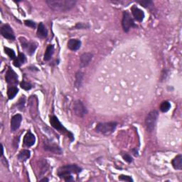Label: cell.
<instances>
[{
  "instance_id": "obj_30",
  "label": "cell",
  "mask_w": 182,
  "mask_h": 182,
  "mask_svg": "<svg viewBox=\"0 0 182 182\" xmlns=\"http://www.w3.org/2000/svg\"><path fill=\"white\" fill-rule=\"evenodd\" d=\"M138 3L140 4L144 7H148L153 5V2L152 1H139Z\"/></svg>"
},
{
  "instance_id": "obj_19",
  "label": "cell",
  "mask_w": 182,
  "mask_h": 182,
  "mask_svg": "<svg viewBox=\"0 0 182 182\" xmlns=\"http://www.w3.org/2000/svg\"><path fill=\"white\" fill-rule=\"evenodd\" d=\"M54 47L53 45H49L47 46V48L46 49V52H45L44 54V60L46 61H48L50 59H51V56H53V54H54Z\"/></svg>"
},
{
  "instance_id": "obj_17",
  "label": "cell",
  "mask_w": 182,
  "mask_h": 182,
  "mask_svg": "<svg viewBox=\"0 0 182 182\" xmlns=\"http://www.w3.org/2000/svg\"><path fill=\"white\" fill-rule=\"evenodd\" d=\"M48 35V31H47L46 26L44 25L43 23H40L37 29V36L39 38H46Z\"/></svg>"
},
{
  "instance_id": "obj_5",
  "label": "cell",
  "mask_w": 182,
  "mask_h": 182,
  "mask_svg": "<svg viewBox=\"0 0 182 182\" xmlns=\"http://www.w3.org/2000/svg\"><path fill=\"white\" fill-rule=\"evenodd\" d=\"M158 115H159V113L157 110H152L147 116L146 120H145V125H146L147 130L149 132H152L154 130Z\"/></svg>"
},
{
  "instance_id": "obj_1",
  "label": "cell",
  "mask_w": 182,
  "mask_h": 182,
  "mask_svg": "<svg viewBox=\"0 0 182 182\" xmlns=\"http://www.w3.org/2000/svg\"><path fill=\"white\" fill-rule=\"evenodd\" d=\"M46 3L54 11L65 12L72 9L76 2L73 0H48Z\"/></svg>"
},
{
  "instance_id": "obj_3",
  "label": "cell",
  "mask_w": 182,
  "mask_h": 182,
  "mask_svg": "<svg viewBox=\"0 0 182 182\" xmlns=\"http://www.w3.org/2000/svg\"><path fill=\"white\" fill-rule=\"evenodd\" d=\"M117 127L116 122H106V123H100L96 126V131L97 133L109 134L112 133Z\"/></svg>"
},
{
  "instance_id": "obj_15",
  "label": "cell",
  "mask_w": 182,
  "mask_h": 182,
  "mask_svg": "<svg viewBox=\"0 0 182 182\" xmlns=\"http://www.w3.org/2000/svg\"><path fill=\"white\" fill-rule=\"evenodd\" d=\"M44 149L46 151H49L50 152L54 153L56 154H62L63 151L62 149L60 148L59 146L54 144H49L45 143L44 144Z\"/></svg>"
},
{
  "instance_id": "obj_18",
  "label": "cell",
  "mask_w": 182,
  "mask_h": 182,
  "mask_svg": "<svg viewBox=\"0 0 182 182\" xmlns=\"http://www.w3.org/2000/svg\"><path fill=\"white\" fill-rule=\"evenodd\" d=\"M172 166L175 169L181 170L182 169V156L181 154L176 156L172 160Z\"/></svg>"
},
{
  "instance_id": "obj_34",
  "label": "cell",
  "mask_w": 182,
  "mask_h": 182,
  "mask_svg": "<svg viewBox=\"0 0 182 182\" xmlns=\"http://www.w3.org/2000/svg\"><path fill=\"white\" fill-rule=\"evenodd\" d=\"M86 27H87V26L86 24H83V23H78L75 26V28H77V29H86Z\"/></svg>"
},
{
  "instance_id": "obj_13",
  "label": "cell",
  "mask_w": 182,
  "mask_h": 182,
  "mask_svg": "<svg viewBox=\"0 0 182 182\" xmlns=\"http://www.w3.org/2000/svg\"><path fill=\"white\" fill-rule=\"evenodd\" d=\"M92 59H93V54L91 53L83 54L80 58V66L81 68L86 67L91 63Z\"/></svg>"
},
{
  "instance_id": "obj_33",
  "label": "cell",
  "mask_w": 182,
  "mask_h": 182,
  "mask_svg": "<svg viewBox=\"0 0 182 182\" xmlns=\"http://www.w3.org/2000/svg\"><path fill=\"white\" fill-rule=\"evenodd\" d=\"M25 25L29 26V27H31V28H35L36 27V23H34L32 21L30 20H26L25 22Z\"/></svg>"
},
{
  "instance_id": "obj_12",
  "label": "cell",
  "mask_w": 182,
  "mask_h": 182,
  "mask_svg": "<svg viewBox=\"0 0 182 182\" xmlns=\"http://www.w3.org/2000/svg\"><path fill=\"white\" fill-rule=\"evenodd\" d=\"M131 10H132V13H133V15L134 17V19H135L137 21H138V22H141L143 21L144 18V13L142 10L139 9V8L137 6H135V5L133 6V7L131 8Z\"/></svg>"
},
{
  "instance_id": "obj_6",
  "label": "cell",
  "mask_w": 182,
  "mask_h": 182,
  "mask_svg": "<svg viewBox=\"0 0 182 182\" xmlns=\"http://www.w3.org/2000/svg\"><path fill=\"white\" fill-rule=\"evenodd\" d=\"M122 24L123 29L125 32H128L129 30H130L132 27H137V26H138L135 23H134L133 19L132 18L130 14L127 11L124 12L123 13Z\"/></svg>"
},
{
  "instance_id": "obj_21",
  "label": "cell",
  "mask_w": 182,
  "mask_h": 182,
  "mask_svg": "<svg viewBox=\"0 0 182 182\" xmlns=\"http://www.w3.org/2000/svg\"><path fill=\"white\" fill-rule=\"evenodd\" d=\"M26 61V57L24 56V54H22V53H19V56H18L16 59L14 60V65L16 67H20L23 63H24Z\"/></svg>"
},
{
  "instance_id": "obj_20",
  "label": "cell",
  "mask_w": 182,
  "mask_h": 182,
  "mask_svg": "<svg viewBox=\"0 0 182 182\" xmlns=\"http://www.w3.org/2000/svg\"><path fill=\"white\" fill-rule=\"evenodd\" d=\"M31 152L28 149H23L19 152V156H18V159L21 162H24V161L27 160L30 157Z\"/></svg>"
},
{
  "instance_id": "obj_14",
  "label": "cell",
  "mask_w": 182,
  "mask_h": 182,
  "mask_svg": "<svg viewBox=\"0 0 182 182\" xmlns=\"http://www.w3.org/2000/svg\"><path fill=\"white\" fill-rule=\"evenodd\" d=\"M36 142V138L34 134L31 133L30 131H29L27 133L25 134L24 138H23V144L25 146L29 147L33 146L35 144Z\"/></svg>"
},
{
  "instance_id": "obj_28",
  "label": "cell",
  "mask_w": 182,
  "mask_h": 182,
  "mask_svg": "<svg viewBox=\"0 0 182 182\" xmlns=\"http://www.w3.org/2000/svg\"><path fill=\"white\" fill-rule=\"evenodd\" d=\"M24 103H25V97L24 96H22L19 99V102H18L17 104V106L19 107V110H22L23 109V107H24Z\"/></svg>"
},
{
  "instance_id": "obj_26",
  "label": "cell",
  "mask_w": 182,
  "mask_h": 182,
  "mask_svg": "<svg viewBox=\"0 0 182 182\" xmlns=\"http://www.w3.org/2000/svg\"><path fill=\"white\" fill-rule=\"evenodd\" d=\"M4 52H5V54H7L10 59L12 60H14L16 59V58H17L15 54V52L14 51V50L13 49L7 48V47H4Z\"/></svg>"
},
{
  "instance_id": "obj_11",
  "label": "cell",
  "mask_w": 182,
  "mask_h": 182,
  "mask_svg": "<svg viewBox=\"0 0 182 182\" xmlns=\"http://www.w3.org/2000/svg\"><path fill=\"white\" fill-rule=\"evenodd\" d=\"M22 120V116L20 114H17L13 116L11 120V130L12 132L17 131L19 128Z\"/></svg>"
},
{
  "instance_id": "obj_10",
  "label": "cell",
  "mask_w": 182,
  "mask_h": 182,
  "mask_svg": "<svg viewBox=\"0 0 182 182\" xmlns=\"http://www.w3.org/2000/svg\"><path fill=\"white\" fill-rule=\"evenodd\" d=\"M1 34L5 39H9V40L14 41L15 39L14 31H13L11 26L8 24H5L2 26L1 29Z\"/></svg>"
},
{
  "instance_id": "obj_24",
  "label": "cell",
  "mask_w": 182,
  "mask_h": 182,
  "mask_svg": "<svg viewBox=\"0 0 182 182\" xmlns=\"http://www.w3.org/2000/svg\"><path fill=\"white\" fill-rule=\"evenodd\" d=\"M171 108V104L168 101H164L160 105V110L163 112H168Z\"/></svg>"
},
{
  "instance_id": "obj_23",
  "label": "cell",
  "mask_w": 182,
  "mask_h": 182,
  "mask_svg": "<svg viewBox=\"0 0 182 182\" xmlns=\"http://www.w3.org/2000/svg\"><path fill=\"white\" fill-rule=\"evenodd\" d=\"M36 48H37V46H36V43H34V42H28V44L25 50H26L29 54L32 55L35 52Z\"/></svg>"
},
{
  "instance_id": "obj_16",
  "label": "cell",
  "mask_w": 182,
  "mask_h": 182,
  "mask_svg": "<svg viewBox=\"0 0 182 182\" xmlns=\"http://www.w3.org/2000/svg\"><path fill=\"white\" fill-rule=\"evenodd\" d=\"M81 42L78 39H70L68 42V49L72 51H77L81 48Z\"/></svg>"
},
{
  "instance_id": "obj_9",
  "label": "cell",
  "mask_w": 182,
  "mask_h": 182,
  "mask_svg": "<svg viewBox=\"0 0 182 182\" xmlns=\"http://www.w3.org/2000/svg\"><path fill=\"white\" fill-rule=\"evenodd\" d=\"M29 105L30 107V112L32 117L35 118L38 115V99L36 96H32L29 100Z\"/></svg>"
},
{
  "instance_id": "obj_35",
  "label": "cell",
  "mask_w": 182,
  "mask_h": 182,
  "mask_svg": "<svg viewBox=\"0 0 182 182\" xmlns=\"http://www.w3.org/2000/svg\"><path fill=\"white\" fill-rule=\"evenodd\" d=\"M49 181V179H46V178L43 179H41V181Z\"/></svg>"
},
{
  "instance_id": "obj_4",
  "label": "cell",
  "mask_w": 182,
  "mask_h": 182,
  "mask_svg": "<svg viewBox=\"0 0 182 182\" xmlns=\"http://www.w3.org/2000/svg\"><path fill=\"white\" fill-rule=\"evenodd\" d=\"M50 123H51V125L53 127L56 129V130H57L58 131L60 132L61 133L66 134L68 136V138L71 139V140H73V134L70 133L69 131H68L66 129H65L64 127L62 125V124L60 122V121L56 117V116H52V117L50 118Z\"/></svg>"
},
{
  "instance_id": "obj_2",
  "label": "cell",
  "mask_w": 182,
  "mask_h": 182,
  "mask_svg": "<svg viewBox=\"0 0 182 182\" xmlns=\"http://www.w3.org/2000/svg\"><path fill=\"white\" fill-rule=\"evenodd\" d=\"M81 171V169L76 164H68L63 166L58 170V175L60 178H63L65 181H70L73 180L70 174L72 173L78 174Z\"/></svg>"
},
{
  "instance_id": "obj_27",
  "label": "cell",
  "mask_w": 182,
  "mask_h": 182,
  "mask_svg": "<svg viewBox=\"0 0 182 182\" xmlns=\"http://www.w3.org/2000/svg\"><path fill=\"white\" fill-rule=\"evenodd\" d=\"M20 86H21V88H23V90H25V91H29V90H30L31 88H32L31 84L26 81H22V83H21Z\"/></svg>"
},
{
  "instance_id": "obj_7",
  "label": "cell",
  "mask_w": 182,
  "mask_h": 182,
  "mask_svg": "<svg viewBox=\"0 0 182 182\" xmlns=\"http://www.w3.org/2000/svg\"><path fill=\"white\" fill-rule=\"evenodd\" d=\"M73 110H74L75 114L80 117H83L88 112L86 107L84 106L83 103L81 101H76L74 102Z\"/></svg>"
},
{
  "instance_id": "obj_29",
  "label": "cell",
  "mask_w": 182,
  "mask_h": 182,
  "mask_svg": "<svg viewBox=\"0 0 182 182\" xmlns=\"http://www.w3.org/2000/svg\"><path fill=\"white\" fill-rule=\"evenodd\" d=\"M122 156L123 159L125 160V161H126L127 162L131 163L132 162H133V158H132L130 155L129 154H127V153H125V154H122Z\"/></svg>"
},
{
  "instance_id": "obj_25",
  "label": "cell",
  "mask_w": 182,
  "mask_h": 182,
  "mask_svg": "<svg viewBox=\"0 0 182 182\" xmlns=\"http://www.w3.org/2000/svg\"><path fill=\"white\" fill-rule=\"evenodd\" d=\"M83 73L79 71L77 73H76L75 75V86L77 88H79L81 86V83H82V80H83Z\"/></svg>"
},
{
  "instance_id": "obj_32",
  "label": "cell",
  "mask_w": 182,
  "mask_h": 182,
  "mask_svg": "<svg viewBox=\"0 0 182 182\" xmlns=\"http://www.w3.org/2000/svg\"><path fill=\"white\" fill-rule=\"evenodd\" d=\"M119 179L120 181H133V179L129 176H125V175H121L119 176Z\"/></svg>"
},
{
  "instance_id": "obj_31",
  "label": "cell",
  "mask_w": 182,
  "mask_h": 182,
  "mask_svg": "<svg viewBox=\"0 0 182 182\" xmlns=\"http://www.w3.org/2000/svg\"><path fill=\"white\" fill-rule=\"evenodd\" d=\"M19 39V41H20L21 44H22V48L23 49H25L26 46H27V44H28L27 40H26V39L25 38H23V37H20Z\"/></svg>"
},
{
  "instance_id": "obj_8",
  "label": "cell",
  "mask_w": 182,
  "mask_h": 182,
  "mask_svg": "<svg viewBox=\"0 0 182 182\" xmlns=\"http://www.w3.org/2000/svg\"><path fill=\"white\" fill-rule=\"evenodd\" d=\"M5 79L8 84L12 86H15L18 83V75L11 68H8L5 75Z\"/></svg>"
},
{
  "instance_id": "obj_22",
  "label": "cell",
  "mask_w": 182,
  "mask_h": 182,
  "mask_svg": "<svg viewBox=\"0 0 182 182\" xmlns=\"http://www.w3.org/2000/svg\"><path fill=\"white\" fill-rule=\"evenodd\" d=\"M19 92V89H18L17 87L15 86H12L9 88L7 91V96L9 97V100H12L14 98V97L17 96V94Z\"/></svg>"
}]
</instances>
